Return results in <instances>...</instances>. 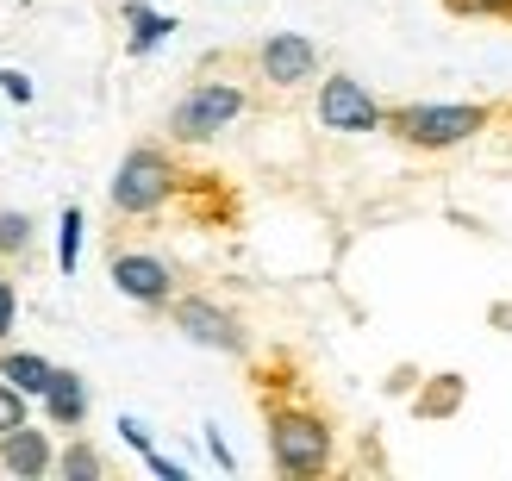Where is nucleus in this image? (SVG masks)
<instances>
[{
  "mask_svg": "<svg viewBox=\"0 0 512 481\" xmlns=\"http://www.w3.org/2000/svg\"><path fill=\"white\" fill-rule=\"evenodd\" d=\"M269 450H275V469L319 475L331 463V432H325V419H313V413H275L269 419Z\"/></svg>",
  "mask_w": 512,
  "mask_h": 481,
  "instance_id": "3",
  "label": "nucleus"
},
{
  "mask_svg": "<svg viewBox=\"0 0 512 481\" xmlns=\"http://www.w3.org/2000/svg\"><path fill=\"white\" fill-rule=\"evenodd\" d=\"M175 332H188L194 344H213V350H244L238 319L225 313V307H213V300H200V294L175 300Z\"/></svg>",
  "mask_w": 512,
  "mask_h": 481,
  "instance_id": "6",
  "label": "nucleus"
},
{
  "mask_svg": "<svg viewBox=\"0 0 512 481\" xmlns=\"http://www.w3.org/2000/svg\"><path fill=\"white\" fill-rule=\"evenodd\" d=\"M44 407H50V419H57V425H82V419H88V388H82V375L57 369V375H50V388H44Z\"/></svg>",
  "mask_w": 512,
  "mask_h": 481,
  "instance_id": "10",
  "label": "nucleus"
},
{
  "mask_svg": "<svg viewBox=\"0 0 512 481\" xmlns=\"http://www.w3.org/2000/svg\"><path fill=\"white\" fill-rule=\"evenodd\" d=\"M319 125L325 132H375V125H388V113H381V100L363 82L331 75V82L319 88Z\"/></svg>",
  "mask_w": 512,
  "mask_h": 481,
  "instance_id": "5",
  "label": "nucleus"
},
{
  "mask_svg": "<svg viewBox=\"0 0 512 481\" xmlns=\"http://www.w3.org/2000/svg\"><path fill=\"white\" fill-rule=\"evenodd\" d=\"M125 19H132V50H150L163 32H175V19L163 13H150V7H125Z\"/></svg>",
  "mask_w": 512,
  "mask_h": 481,
  "instance_id": "12",
  "label": "nucleus"
},
{
  "mask_svg": "<svg viewBox=\"0 0 512 481\" xmlns=\"http://www.w3.org/2000/svg\"><path fill=\"white\" fill-rule=\"evenodd\" d=\"M256 63H263V75L275 88H300V82H313V69H319V50L306 44L300 32H275L263 50H256Z\"/></svg>",
  "mask_w": 512,
  "mask_h": 481,
  "instance_id": "7",
  "label": "nucleus"
},
{
  "mask_svg": "<svg viewBox=\"0 0 512 481\" xmlns=\"http://www.w3.org/2000/svg\"><path fill=\"white\" fill-rule=\"evenodd\" d=\"M63 475H69V481H100V475H107V463H100V450L69 444V450H63Z\"/></svg>",
  "mask_w": 512,
  "mask_h": 481,
  "instance_id": "13",
  "label": "nucleus"
},
{
  "mask_svg": "<svg viewBox=\"0 0 512 481\" xmlns=\"http://www.w3.org/2000/svg\"><path fill=\"white\" fill-rule=\"evenodd\" d=\"M0 463H7L13 475H44V469H50V444H44V432H32V425H13V432H0Z\"/></svg>",
  "mask_w": 512,
  "mask_h": 481,
  "instance_id": "9",
  "label": "nucleus"
},
{
  "mask_svg": "<svg viewBox=\"0 0 512 481\" xmlns=\"http://www.w3.org/2000/svg\"><path fill=\"white\" fill-rule=\"evenodd\" d=\"M175 194V163L163 157V150H150V144H138L132 157L119 163V175H113V207L119 213H157L163 200Z\"/></svg>",
  "mask_w": 512,
  "mask_h": 481,
  "instance_id": "2",
  "label": "nucleus"
},
{
  "mask_svg": "<svg viewBox=\"0 0 512 481\" xmlns=\"http://www.w3.org/2000/svg\"><path fill=\"white\" fill-rule=\"evenodd\" d=\"M13 332V282H0V338Z\"/></svg>",
  "mask_w": 512,
  "mask_h": 481,
  "instance_id": "18",
  "label": "nucleus"
},
{
  "mask_svg": "<svg viewBox=\"0 0 512 481\" xmlns=\"http://www.w3.org/2000/svg\"><path fill=\"white\" fill-rule=\"evenodd\" d=\"M25 238H32V219H25V213H0V250H25Z\"/></svg>",
  "mask_w": 512,
  "mask_h": 481,
  "instance_id": "15",
  "label": "nucleus"
},
{
  "mask_svg": "<svg viewBox=\"0 0 512 481\" xmlns=\"http://www.w3.org/2000/svg\"><path fill=\"white\" fill-rule=\"evenodd\" d=\"M119 432H125V444H138V450H150V432H144L138 419H119Z\"/></svg>",
  "mask_w": 512,
  "mask_h": 481,
  "instance_id": "20",
  "label": "nucleus"
},
{
  "mask_svg": "<svg viewBox=\"0 0 512 481\" xmlns=\"http://www.w3.org/2000/svg\"><path fill=\"white\" fill-rule=\"evenodd\" d=\"M113 282L125 300H138V307H163L169 288H175V275L163 257H144V250H132V257H113Z\"/></svg>",
  "mask_w": 512,
  "mask_h": 481,
  "instance_id": "8",
  "label": "nucleus"
},
{
  "mask_svg": "<svg viewBox=\"0 0 512 481\" xmlns=\"http://www.w3.org/2000/svg\"><path fill=\"white\" fill-rule=\"evenodd\" d=\"M456 13H512V0H450Z\"/></svg>",
  "mask_w": 512,
  "mask_h": 481,
  "instance_id": "17",
  "label": "nucleus"
},
{
  "mask_svg": "<svg viewBox=\"0 0 512 481\" xmlns=\"http://www.w3.org/2000/svg\"><path fill=\"white\" fill-rule=\"evenodd\" d=\"M488 107H475V100H438V107H425V100H413V107H394L388 113V132L419 144V150H450V144H469L475 132H488Z\"/></svg>",
  "mask_w": 512,
  "mask_h": 481,
  "instance_id": "1",
  "label": "nucleus"
},
{
  "mask_svg": "<svg viewBox=\"0 0 512 481\" xmlns=\"http://www.w3.org/2000/svg\"><path fill=\"white\" fill-rule=\"evenodd\" d=\"M57 263L63 269H75V263H82V213H63V238H57Z\"/></svg>",
  "mask_w": 512,
  "mask_h": 481,
  "instance_id": "14",
  "label": "nucleus"
},
{
  "mask_svg": "<svg viewBox=\"0 0 512 481\" xmlns=\"http://www.w3.org/2000/svg\"><path fill=\"white\" fill-rule=\"evenodd\" d=\"M244 113V94L232 88V82H200L188 100H182V107H175V138H213V132H225V125H232Z\"/></svg>",
  "mask_w": 512,
  "mask_h": 481,
  "instance_id": "4",
  "label": "nucleus"
},
{
  "mask_svg": "<svg viewBox=\"0 0 512 481\" xmlns=\"http://www.w3.org/2000/svg\"><path fill=\"white\" fill-rule=\"evenodd\" d=\"M13 425H25V394L13 382H0V432H13Z\"/></svg>",
  "mask_w": 512,
  "mask_h": 481,
  "instance_id": "16",
  "label": "nucleus"
},
{
  "mask_svg": "<svg viewBox=\"0 0 512 481\" xmlns=\"http://www.w3.org/2000/svg\"><path fill=\"white\" fill-rule=\"evenodd\" d=\"M0 88H7L13 100H32V82H25V75H13V69H7V75H0Z\"/></svg>",
  "mask_w": 512,
  "mask_h": 481,
  "instance_id": "19",
  "label": "nucleus"
},
{
  "mask_svg": "<svg viewBox=\"0 0 512 481\" xmlns=\"http://www.w3.org/2000/svg\"><path fill=\"white\" fill-rule=\"evenodd\" d=\"M0 375H7V382H13L19 394H44L57 369H50L44 357H32V350H13V357H0Z\"/></svg>",
  "mask_w": 512,
  "mask_h": 481,
  "instance_id": "11",
  "label": "nucleus"
}]
</instances>
